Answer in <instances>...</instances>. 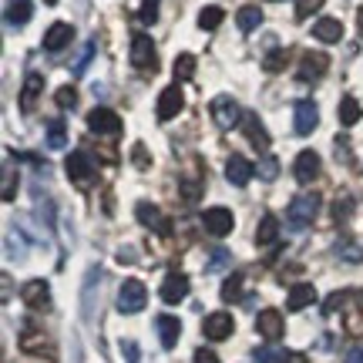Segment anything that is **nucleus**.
Instances as JSON below:
<instances>
[{
	"label": "nucleus",
	"mask_w": 363,
	"mask_h": 363,
	"mask_svg": "<svg viewBox=\"0 0 363 363\" xmlns=\"http://www.w3.org/2000/svg\"><path fill=\"white\" fill-rule=\"evenodd\" d=\"M310 303H316V289H313L310 283H296L293 289H289V299H286V306L296 313V310H306Z\"/></svg>",
	"instance_id": "25"
},
{
	"label": "nucleus",
	"mask_w": 363,
	"mask_h": 363,
	"mask_svg": "<svg viewBox=\"0 0 363 363\" xmlns=\"http://www.w3.org/2000/svg\"><path fill=\"white\" fill-rule=\"evenodd\" d=\"M222 299H225V303L242 299V272H233V276L222 283Z\"/></svg>",
	"instance_id": "31"
},
{
	"label": "nucleus",
	"mask_w": 363,
	"mask_h": 363,
	"mask_svg": "<svg viewBox=\"0 0 363 363\" xmlns=\"http://www.w3.org/2000/svg\"><path fill=\"white\" fill-rule=\"evenodd\" d=\"M155 326H158V337H162V347H165V350H172V347L179 343V337H182L179 316H169V313H162V316L155 320Z\"/></svg>",
	"instance_id": "23"
},
{
	"label": "nucleus",
	"mask_w": 363,
	"mask_h": 363,
	"mask_svg": "<svg viewBox=\"0 0 363 363\" xmlns=\"http://www.w3.org/2000/svg\"><path fill=\"white\" fill-rule=\"evenodd\" d=\"M326 0H296V21H306L310 13H316Z\"/></svg>",
	"instance_id": "36"
},
{
	"label": "nucleus",
	"mask_w": 363,
	"mask_h": 363,
	"mask_svg": "<svg viewBox=\"0 0 363 363\" xmlns=\"http://www.w3.org/2000/svg\"><path fill=\"white\" fill-rule=\"evenodd\" d=\"M121 353H128V363H138V347H135V343H121Z\"/></svg>",
	"instance_id": "45"
},
{
	"label": "nucleus",
	"mask_w": 363,
	"mask_h": 363,
	"mask_svg": "<svg viewBox=\"0 0 363 363\" xmlns=\"http://www.w3.org/2000/svg\"><path fill=\"white\" fill-rule=\"evenodd\" d=\"M179 192H182V199H189V202H195V199H199V192H202V182H195V179H182V182H179Z\"/></svg>",
	"instance_id": "37"
},
{
	"label": "nucleus",
	"mask_w": 363,
	"mask_h": 363,
	"mask_svg": "<svg viewBox=\"0 0 363 363\" xmlns=\"http://www.w3.org/2000/svg\"><path fill=\"white\" fill-rule=\"evenodd\" d=\"M286 363H310V360H306V353H293V350H289V357H286Z\"/></svg>",
	"instance_id": "48"
},
{
	"label": "nucleus",
	"mask_w": 363,
	"mask_h": 363,
	"mask_svg": "<svg viewBox=\"0 0 363 363\" xmlns=\"http://www.w3.org/2000/svg\"><path fill=\"white\" fill-rule=\"evenodd\" d=\"M333 219H337V222L350 219V199H343V202L337 199V206H333Z\"/></svg>",
	"instance_id": "42"
},
{
	"label": "nucleus",
	"mask_w": 363,
	"mask_h": 363,
	"mask_svg": "<svg viewBox=\"0 0 363 363\" xmlns=\"http://www.w3.org/2000/svg\"><path fill=\"white\" fill-rule=\"evenodd\" d=\"M222 17H225L222 7H202V11H199V27H202V30H216V27L222 24Z\"/></svg>",
	"instance_id": "33"
},
{
	"label": "nucleus",
	"mask_w": 363,
	"mask_h": 363,
	"mask_svg": "<svg viewBox=\"0 0 363 363\" xmlns=\"http://www.w3.org/2000/svg\"><path fill=\"white\" fill-rule=\"evenodd\" d=\"M242 125H246V138H249V145H252V148H259V152H269V131L262 128V121L256 115H252V111H249L246 118H242Z\"/></svg>",
	"instance_id": "22"
},
{
	"label": "nucleus",
	"mask_w": 363,
	"mask_h": 363,
	"mask_svg": "<svg viewBox=\"0 0 363 363\" xmlns=\"http://www.w3.org/2000/svg\"><path fill=\"white\" fill-rule=\"evenodd\" d=\"M44 94V78L40 74H27L24 84H21V111L30 115L34 108H38V98Z\"/></svg>",
	"instance_id": "19"
},
{
	"label": "nucleus",
	"mask_w": 363,
	"mask_h": 363,
	"mask_svg": "<svg viewBox=\"0 0 363 363\" xmlns=\"http://www.w3.org/2000/svg\"><path fill=\"white\" fill-rule=\"evenodd\" d=\"M27 21H30V0H11V7H7V24L24 27Z\"/></svg>",
	"instance_id": "28"
},
{
	"label": "nucleus",
	"mask_w": 363,
	"mask_h": 363,
	"mask_svg": "<svg viewBox=\"0 0 363 363\" xmlns=\"http://www.w3.org/2000/svg\"><path fill=\"white\" fill-rule=\"evenodd\" d=\"M44 4H57V0H44Z\"/></svg>",
	"instance_id": "50"
},
{
	"label": "nucleus",
	"mask_w": 363,
	"mask_h": 363,
	"mask_svg": "<svg viewBox=\"0 0 363 363\" xmlns=\"http://www.w3.org/2000/svg\"><path fill=\"white\" fill-rule=\"evenodd\" d=\"M286 357H289V350H279V347H262V350H256V360L259 363H286Z\"/></svg>",
	"instance_id": "34"
},
{
	"label": "nucleus",
	"mask_w": 363,
	"mask_h": 363,
	"mask_svg": "<svg viewBox=\"0 0 363 363\" xmlns=\"http://www.w3.org/2000/svg\"><path fill=\"white\" fill-rule=\"evenodd\" d=\"M71 38H74V27L65 24V21H57V24L48 27V34H44V48H48L51 54H57V51H65L67 44H71Z\"/></svg>",
	"instance_id": "21"
},
{
	"label": "nucleus",
	"mask_w": 363,
	"mask_h": 363,
	"mask_svg": "<svg viewBox=\"0 0 363 363\" xmlns=\"http://www.w3.org/2000/svg\"><path fill=\"white\" fill-rule=\"evenodd\" d=\"M347 363H363V347H353V350L347 353Z\"/></svg>",
	"instance_id": "47"
},
{
	"label": "nucleus",
	"mask_w": 363,
	"mask_h": 363,
	"mask_svg": "<svg viewBox=\"0 0 363 363\" xmlns=\"http://www.w3.org/2000/svg\"><path fill=\"white\" fill-rule=\"evenodd\" d=\"M235 330V320L229 316V313H208L206 323H202V333H206V340H212V343H219V340H229Z\"/></svg>",
	"instance_id": "10"
},
{
	"label": "nucleus",
	"mask_w": 363,
	"mask_h": 363,
	"mask_svg": "<svg viewBox=\"0 0 363 363\" xmlns=\"http://www.w3.org/2000/svg\"><path fill=\"white\" fill-rule=\"evenodd\" d=\"M293 175H296V182L310 185V182L320 175V155H316L313 148L299 152V155H296V165H293Z\"/></svg>",
	"instance_id": "18"
},
{
	"label": "nucleus",
	"mask_w": 363,
	"mask_h": 363,
	"mask_svg": "<svg viewBox=\"0 0 363 363\" xmlns=\"http://www.w3.org/2000/svg\"><path fill=\"white\" fill-rule=\"evenodd\" d=\"M21 299H24L27 310H48L51 306V286L44 283V279H30V283H24V289H21Z\"/></svg>",
	"instance_id": "9"
},
{
	"label": "nucleus",
	"mask_w": 363,
	"mask_h": 363,
	"mask_svg": "<svg viewBox=\"0 0 363 363\" xmlns=\"http://www.w3.org/2000/svg\"><path fill=\"white\" fill-rule=\"evenodd\" d=\"M276 239H279V219H276V216H262L259 229H256V242H259V246H272Z\"/></svg>",
	"instance_id": "26"
},
{
	"label": "nucleus",
	"mask_w": 363,
	"mask_h": 363,
	"mask_svg": "<svg viewBox=\"0 0 363 363\" xmlns=\"http://www.w3.org/2000/svg\"><path fill=\"white\" fill-rule=\"evenodd\" d=\"M256 330H259L262 340H269V343H279L286 333V320L279 310H262L259 316H256Z\"/></svg>",
	"instance_id": "8"
},
{
	"label": "nucleus",
	"mask_w": 363,
	"mask_h": 363,
	"mask_svg": "<svg viewBox=\"0 0 363 363\" xmlns=\"http://www.w3.org/2000/svg\"><path fill=\"white\" fill-rule=\"evenodd\" d=\"M202 225H206V233L208 235H229L233 233V225H235V219H233V212L225 206H212V208H206V216H202Z\"/></svg>",
	"instance_id": "7"
},
{
	"label": "nucleus",
	"mask_w": 363,
	"mask_h": 363,
	"mask_svg": "<svg viewBox=\"0 0 363 363\" xmlns=\"http://www.w3.org/2000/svg\"><path fill=\"white\" fill-rule=\"evenodd\" d=\"M67 175H71V182H78L81 189L84 185H91V179H94V165H91V158L84 155V152H71L65 162Z\"/></svg>",
	"instance_id": "14"
},
{
	"label": "nucleus",
	"mask_w": 363,
	"mask_h": 363,
	"mask_svg": "<svg viewBox=\"0 0 363 363\" xmlns=\"http://www.w3.org/2000/svg\"><path fill=\"white\" fill-rule=\"evenodd\" d=\"M148 303V289L142 279H125L118 289V310L121 313H142Z\"/></svg>",
	"instance_id": "3"
},
{
	"label": "nucleus",
	"mask_w": 363,
	"mask_h": 363,
	"mask_svg": "<svg viewBox=\"0 0 363 363\" xmlns=\"http://www.w3.org/2000/svg\"><path fill=\"white\" fill-rule=\"evenodd\" d=\"M357 21H360V30H363V7H360V13H357Z\"/></svg>",
	"instance_id": "49"
},
{
	"label": "nucleus",
	"mask_w": 363,
	"mask_h": 363,
	"mask_svg": "<svg viewBox=\"0 0 363 363\" xmlns=\"http://www.w3.org/2000/svg\"><path fill=\"white\" fill-rule=\"evenodd\" d=\"M135 165H138V169H145V165H148V155H145V145H135Z\"/></svg>",
	"instance_id": "46"
},
{
	"label": "nucleus",
	"mask_w": 363,
	"mask_h": 363,
	"mask_svg": "<svg viewBox=\"0 0 363 363\" xmlns=\"http://www.w3.org/2000/svg\"><path fill=\"white\" fill-rule=\"evenodd\" d=\"M313 38L323 40V44H337L343 38V24H340L337 17H323V21L313 24Z\"/></svg>",
	"instance_id": "24"
},
{
	"label": "nucleus",
	"mask_w": 363,
	"mask_h": 363,
	"mask_svg": "<svg viewBox=\"0 0 363 363\" xmlns=\"http://www.w3.org/2000/svg\"><path fill=\"white\" fill-rule=\"evenodd\" d=\"M212 118H216V125H219V128L229 131V128H235L246 115L239 111V104H235L229 94H219V98H212Z\"/></svg>",
	"instance_id": "5"
},
{
	"label": "nucleus",
	"mask_w": 363,
	"mask_h": 363,
	"mask_svg": "<svg viewBox=\"0 0 363 363\" xmlns=\"http://www.w3.org/2000/svg\"><path fill=\"white\" fill-rule=\"evenodd\" d=\"M326 67H330V57H326V54L306 51V54H303V61H299V78H303V81H316V78H323V74H326Z\"/></svg>",
	"instance_id": "20"
},
{
	"label": "nucleus",
	"mask_w": 363,
	"mask_h": 363,
	"mask_svg": "<svg viewBox=\"0 0 363 363\" xmlns=\"http://www.w3.org/2000/svg\"><path fill=\"white\" fill-rule=\"evenodd\" d=\"M128 57H131V65L138 67V71H155L158 54H155V44H152V38H148V34H135V38H131Z\"/></svg>",
	"instance_id": "4"
},
{
	"label": "nucleus",
	"mask_w": 363,
	"mask_h": 363,
	"mask_svg": "<svg viewBox=\"0 0 363 363\" xmlns=\"http://www.w3.org/2000/svg\"><path fill=\"white\" fill-rule=\"evenodd\" d=\"M172 71H175V78L179 81L195 78V57L192 54H179V57H175V65H172Z\"/></svg>",
	"instance_id": "32"
},
{
	"label": "nucleus",
	"mask_w": 363,
	"mask_h": 363,
	"mask_svg": "<svg viewBox=\"0 0 363 363\" xmlns=\"http://www.w3.org/2000/svg\"><path fill=\"white\" fill-rule=\"evenodd\" d=\"M316 212H320V195H316V192H303V195H296V199L289 202V208H286V219H289V225H293V229H306V225L316 219Z\"/></svg>",
	"instance_id": "2"
},
{
	"label": "nucleus",
	"mask_w": 363,
	"mask_h": 363,
	"mask_svg": "<svg viewBox=\"0 0 363 363\" xmlns=\"http://www.w3.org/2000/svg\"><path fill=\"white\" fill-rule=\"evenodd\" d=\"M192 360H195V363H219V357H216L212 350H206V347H199Z\"/></svg>",
	"instance_id": "44"
},
{
	"label": "nucleus",
	"mask_w": 363,
	"mask_h": 363,
	"mask_svg": "<svg viewBox=\"0 0 363 363\" xmlns=\"http://www.w3.org/2000/svg\"><path fill=\"white\" fill-rule=\"evenodd\" d=\"M316 121H320V108H316V101H296V115H293V128H296V135H310L313 128H316Z\"/></svg>",
	"instance_id": "16"
},
{
	"label": "nucleus",
	"mask_w": 363,
	"mask_h": 363,
	"mask_svg": "<svg viewBox=\"0 0 363 363\" xmlns=\"http://www.w3.org/2000/svg\"><path fill=\"white\" fill-rule=\"evenodd\" d=\"M337 256H340V259H347V262H360L363 259V249L357 246V242H350V239H347V242H340V246H337Z\"/></svg>",
	"instance_id": "35"
},
{
	"label": "nucleus",
	"mask_w": 363,
	"mask_h": 363,
	"mask_svg": "<svg viewBox=\"0 0 363 363\" xmlns=\"http://www.w3.org/2000/svg\"><path fill=\"white\" fill-rule=\"evenodd\" d=\"M182 108H185V94H182L179 84H169V88L158 94L155 115H158V121H172V118L179 115Z\"/></svg>",
	"instance_id": "6"
},
{
	"label": "nucleus",
	"mask_w": 363,
	"mask_h": 363,
	"mask_svg": "<svg viewBox=\"0 0 363 363\" xmlns=\"http://www.w3.org/2000/svg\"><path fill=\"white\" fill-rule=\"evenodd\" d=\"M158 17V0H142V11H138V21L142 24H152Z\"/></svg>",
	"instance_id": "39"
},
{
	"label": "nucleus",
	"mask_w": 363,
	"mask_h": 363,
	"mask_svg": "<svg viewBox=\"0 0 363 363\" xmlns=\"http://www.w3.org/2000/svg\"><path fill=\"white\" fill-rule=\"evenodd\" d=\"M286 57H289V54H286V48L269 51L266 57H262V71H266V74H279V71L286 67Z\"/></svg>",
	"instance_id": "30"
},
{
	"label": "nucleus",
	"mask_w": 363,
	"mask_h": 363,
	"mask_svg": "<svg viewBox=\"0 0 363 363\" xmlns=\"http://www.w3.org/2000/svg\"><path fill=\"white\" fill-rule=\"evenodd\" d=\"M259 179H266V182H272L276 179V172H279V165H276V158L272 155H262V162H259Z\"/></svg>",
	"instance_id": "38"
},
{
	"label": "nucleus",
	"mask_w": 363,
	"mask_h": 363,
	"mask_svg": "<svg viewBox=\"0 0 363 363\" xmlns=\"http://www.w3.org/2000/svg\"><path fill=\"white\" fill-rule=\"evenodd\" d=\"M135 216H138V222L148 225V229H155V233H162V235H172V222L165 219L162 208L152 206V202H138V206H135Z\"/></svg>",
	"instance_id": "13"
},
{
	"label": "nucleus",
	"mask_w": 363,
	"mask_h": 363,
	"mask_svg": "<svg viewBox=\"0 0 363 363\" xmlns=\"http://www.w3.org/2000/svg\"><path fill=\"white\" fill-rule=\"evenodd\" d=\"M57 104H61V108H74V104H78V91H74V88H61V91H57Z\"/></svg>",
	"instance_id": "41"
},
{
	"label": "nucleus",
	"mask_w": 363,
	"mask_h": 363,
	"mask_svg": "<svg viewBox=\"0 0 363 363\" xmlns=\"http://www.w3.org/2000/svg\"><path fill=\"white\" fill-rule=\"evenodd\" d=\"M48 142L54 148H61L65 145V121H51V128H48Z\"/></svg>",
	"instance_id": "40"
},
{
	"label": "nucleus",
	"mask_w": 363,
	"mask_h": 363,
	"mask_svg": "<svg viewBox=\"0 0 363 363\" xmlns=\"http://www.w3.org/2000/svg\"><path fill=\"white\" fill-rule=\"evenodd\" d=\"M88 128L94 131V135H118V128H121V118L111 111V108H94V111H88Z\"/></svg>",
	"instance_id": "12"
},
{
	"label": "nucleus",
	"mask_w": 363,
	"mask_h": 363,
	"mask_svg": "<svg viewBox=\"0 0 363 363\" xmlns=\"http://www.w3.org/2000/svg\"><path fill=\"white\" fill-rule=\"evenodd\" d=\"M360 118H363V108L357 98H343V101H340V125L350 128V125H357Z\"/></svg>",
	"instance_id": "29"
},
{
	"label": "nucleus",
	"mask_w": 363,
	"mask_h": 363,
	"mask_svg": "<svg viewBox=\"0 0 363 363\" xmlns=\"http://www.w3.org/2000/svg\"><path fill=\"white\" fill-rule=\"evenodd\" d=\"M225 262H229V252H225V249H216V252H212V262H208V269H222Z\"/></svg>",
	"instance_id": "43"
},
{
	"label": "nucleus",
	"mask_w": 363,
	"mask_h": 363,
	"mask_svg": "<svg viewBox=\"0 0 363 363\" xmlns=\"http://www.w3.org/2000/svg\"><path fill=\"white\" fill-rule=\"evenodd\" d=\"M235 24H239V30H242V34H252V30L262 24V11H259V7H252V4H246L242 11L235 13Z\"/></svg>",
	"instance_id": "27"
},
{
	"label": "nucleus",
	"mask_w": 363,
	"mask_h": 363,
	"mask_svg": "<svg viewBox=\"0 0 363 363\" xmlns=\"http://www.w3.org/2000/svg\"><path fill=\"white\" fill-rule=\"evenodd\" d=\"M343 330L350 337H363V296H357V293H347V303H343Z\"/></svg>",
	"instance_id": "11"
},
{
	"label": "nucleus",
	"mask_w": 363,
	"mask_h": 363,
	"mask_svg": "<svg viewBox=\"0 0 363 363\" xmlns=\"http://www.w3.org/2000/svg\"><path fill=\"white\" fill-rule=\"evenodd\" d=\"M252 175H256V165H252L249 158L233 155L229 162H225V179L233 182L235 189H242V185H249V182H252Z\"/></svg>",
	"instance_id": "15"
},
{
	"label": "nucleus",
	"mask_w": 363,
	"mask_h": 363,
	"mask_svg": "<svg viewBox=\"0 0 363 363\" xmlns=\"http://www.w3.org/2000/svg\"><path fill=\"white\" fill-rule=\"evenodd\" d=\"M185 296H189V276H185V272H169L165 283H162V299H165L169 306H175V303H182Z\"/></svg>",
	"instance_id": "17"
},
{
	"label": "nucleus",
	"mask_w": 363,
	"mask_h": 363,
	"mask_svg": "<svg viewBox=\"0 0 363 363\" xmlns=\"http://www.w3.org/2000/svg\"><path fill=\"white\" fill-rule=\"evenodd\" d=\"M17 343H21V350H24L27 357H40V360H51V363L57 360V347H54V340L34 323H27L24 330H21Z\"/></svg>",
	"instance_id": "1"
}]
</instances>
